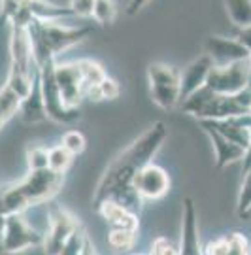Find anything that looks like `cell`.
Instances as JSON below:
<instances>
[{
    "label": "cell",
    "mask_w": 251,
    "mask_h": 255,
    "mask_svg": "<svg viewBox=\"0 0 251 255\" xmlns=\"http://www.w3.org/2000/svg\"><path fill=\"white\" fill-rule=\"evenodd\" d=\"M166 125L162 121H155L143 130L134 142L117 155L108 164L93 197V208L97 210L106 201H116L126 208L138 212L142 206V199L134 189V178L138 172L151 163V159L162 147L166 140Z\"/></svg>",
    "instance_id": "cell-1"
},
{
    "label": "cell",
    "mask_w": 251,
    "mask_h": 255,
    "mask_svg": "<svg viewBox=\"0 0 251 255\" xmlns=\"http://www.w3.org/2000/svg\"><path fill=\"white\" fill-rule=\"evenodd\" d=\"M64 176L49 168L28 172L21 182L0 189V214L4 218L13 214H23L34 204L51 201L63 187Z\"/></svg>",
    "instance_id": "cell-2"
},
{
    "label": "cell",
    "mask_w": 251,
    "mask_h": 255,
    "mask_svg": "<svg viewBox=\"0 0 251 255\" xmlns=\"http://www.w3.org/2000/svg\"><path fill=\"white\" fill-rule=\"evenodd\" d=\"M27 32L36 64L42 66L45 63H55L63 51L89 38L93 27H63L51 19L32 17L27 23Z\"/></svg>",
    "instance_id": "cell-3"
},
{
    "label": "cell",
    "mask_w": 251,
    "mask_h": 255,
    "mask_svg": "<svg viewBox=\"0 0 251 255\" xmlns=\"http://www.w3.org/2000/svg\"><path fill=\"white\" fill-rule=\"evenodd\" d=\"M38 74L32 46L28 40L27 25L21 21L9 23V74L6 85H9L21 99H25Z\"/></svg>",
    "instance_id": "cell-4"
},
{
    "label": "cell",
    "mask_w": 251,
    "mask_h": 255,
    "mask_svg": "<svg viewBox=\"0 0 251 255\" xmlns=\"http://www.w3.org/2000/svg\"><path fill=\"white\" fill-rule=\"evenodd\" d=\"M55 63H45L40 68V85H42V95H44L45 114L47 119L57 121V123H74L76 119H80L81 110L80 108H68L64 104L59 85H57V78H55Z\"/></svg>",
    "instance_id": "cell-5"
},
{
    "label": "cell",
    "mask_w": 251,
    "mask_h": 255,
    "mask_svg": "<svg viewBox=\"0 0 251 255\" xmlns=\"http://www.w3.org/2000/svg\"><path fill=\"white\" fill-rule=\"evenodd\" d=\"M0 244L6 252L25 254V252H32L36 248L44 246V235L38 233L32 225H28L23 214H13V216H8L4 221Z\"/></svg>",
    "instance_id": "cell-6"
},
{
    "label": "cell",
    "mask_w": 251,
    "mask_h": 255,
    "mask_svg": "<svg viewBox=\"0 0 251 255\" xmlns=\"http://www.w3.org/2000/svg\"><path fill=\"white\" fill-rule=\"evenodd\" d=\"M80 219L72 212L64 210L59 204H51L49 210V227L44 235V255H59L64 244L72 238V235L81 227Z\"/></svg>",
    "instance_id": "cell-7"
},
{
    "label": "cell",
    "mask_w": 251,
    "mask_h": 255,
    "mask_svg": "<svg viewBox=\"0 0 251 255\" xmlns=\"http://www.w3.org/2000/svg\"><path fill=\"white\" fill-rule=\"evenodd\" d=\"M251 83L250 61L233 63L227 66H214L206 85L215 95H238Z\"/></svg>",
    "instance_id": "cell-8"
},
{
    "label": "cell",
    "mask_w": 251,
    "mask_h": 255,
    "mask_svg": "<svg viewBox=\"0 0 251 255\" xmlns=\"http://www.w3.org/2000/svg\"><path fill=\"white\" fill-rule=\"evenodd\" d=\"M204 53L212 57L215 66H227L233 63L250 61L251 53L238 38H227L212 34L204 40Z\"/></svg>",
    "instance_id": "cell-9"
},
{
    "label": "cell",
    "mask_w": 251,
    "mask_h": 255,
    "mask_svg": "<svg viewBox=\"0 0 251 255\" xmlns=\"http://www.w3.org/2000/svg\"><path fill=\"white\" fill-rule=\"evenodd\" d=\"M134 189L142 201H159L170 191V176L162 166L149 163L134 178Z\"/></svg>",
    "instance_id": "cell-10"
},
{
    "label": "cell",
    "mask_w": 251,
    "mask_h": 255,
    "mask_svg": "<svg viewBox=\"0 0 251 255\" xmlns=\"http://www.w3.org/2000/svg\"><path fill=\"white\" fill-rule=\"evenodd\" d=\"M55 78L68 108H80L81 101L85 99V83L81 80L80 68L76 63H57L55 64Z\"/></svg>",
    "instance_id": "cell-11"
},
{
    "label": "cell",
    "mask_w": 251,
    "mask_h": 255,
    "mask_svg": "<svg viewBox=\"0 0 251 255\" xmlns=\"http://www.w3.org/2000/svg\"><path fill=\"white\" fill-rule=\"evenodd\" d=\"M179 255H206L198 235L197 206L191 197L183 199L181 210V231H179Z\"/></svg>",
    "instance_id": "cell-12"
},
{
    "label": "cell",
    "mask_w": 251,
    "mask_h": 255,
    "mask_svg": "<svg viewBox=\"0 0 251 255\" xmlns=\"http://www.w3.org/2000/svg\"><path fill=\"white\" fill-rule=\"evenodd\" d=\"M215 63L212 61V57H208L206 53H202L197 57L191 64H187L181 70V82H179V91H181V102L187 99L189 95H193L198 91L200 87H204L208 82V76L212 72V68ZM179 102V104H181Z\"/></svg>",
    "instance_id": "cell-13"
},
{
    "label": "cell",
    "mask_w": 251,
    "mask_h": 255,
    "mask_svg": "<svg viewBox=\"0 0 251 255\" xmlns=\"http://www.w3.org/2000/svg\"><path fill=\"white\" fill-rule=\"evenodd\" d=\"M198 123H200L202 130L208 134L212 146H214L215 168L221 170L227 164L236 163V161H244V157H246V147L238 146V144H234L231 140H227L223 134H219L215 128H212L210 125H206V123H202V121H198Z\"/></svg>",
    "instance_id": "cell-14"
},
{
    "label": "cell",
    "mask_w": 251,
    "mask_h": 255,
    "mask_svg": "<svg viewBox=\"0 0 251 255\" xmlns=\"http://www.w3.org/2000/svg\"><path fill=\"white\" fill-rule=\"evenodd\" d=\"M95 212H99V216L110 225V229H125V231H132V233H138V229H140L138 212L126 208L116 201L102 202Z\"/></svg>",
    "instance_id": "cell-15"
},
{
    "label": "cell",
    "mask_w": 251,
    "mask_h": 255,
    "mask_svg": "<svg viewBox=\"0 0 251 255\" xmlns=\"http://www.w3.org/2000/svg\"><path fill=\"white\" fill-rule=\"evenodd\" d=\"M17 114L21 116V119L25 123H42V121L47 119L44 95H42V85H40V68H38V74H36L30 93L21 101Z\"/></svg>",
    "instance_id": "cell-16"
},
{
    "label": "cell",
    "mask_w": 251,
    "mask_h": 255,
    "mask_svg": "<svg viewBox=\"0 0 251 255\" xmlns=\"http://www.w3.org/2000/svg\"><path fill=\"white\" fill-rule=\"evenodd\" d=\"M206 255H251L250 242L240 233H229L221 238L212 240L204 248Z\"/></svg>",
    "instance_id": "cell-17"
},
{
    "label": "cell",
    "mask_w": 251,
    "mask_h": 255,
    "mask_svg": "<svg viewBox=\"0 0 251 255\" xmlns=\"http://www.w3.org/2000/svg\"><path fill=\"white\" fill-rule=\"evenodd\" d=\"M202 123L210 125L212 128H215L219 134H223L227 140H231L234 144L242 146L248 149L251 142V130L250 128H244L240 125H236L233 119H204Z\"/></svg>",
    "instance_id": "cell-18"
},
{
    "label": "cell",
    "mask_w": 251,
    "mask_h": 255,
    "mask_svg": "<svg viewBox=\"0 0 251 255\" xmlns=\"http://www.w3.org/2000/svg\"><path fill=\"white\" fill-rule=\"evenodd\" d=\"M149 95H151V101L162 110L176 108V106H179V102H181L179 85H159V83H149Z\"/></svg>",
    "instance_id": "cell-19"
},
{
    "label": "cell",
    "mask_w": 251,
    "mask_h": 255,
    "mask_svg": "<svg viewBox=\"0 0 251 255\" xmlns=\"http://www.w3.org/2000/svg\"><path fill=\"white\" fill-rule=\"evenodd\" d=\"M147 82L159 85H179L181 70L164 63H151L147 66Z\"/></svg>",
    "instance_id": "cell-20"
},
{
    "label": "cell",
    "mask_w": 251,
    "mask_h": 255,
    "mask_svg": "<svg viewBox=\"0 0 251 255\" xmlns=\"http://www.w3.org/2000/svg\"><path fill=\"white\" fill-rule=\"evenodd\" d=\"M229 19L238 28L251 27V0H223Z\"/></svg>",
    "instance_id": "cell-21"
},
{
    "label": "cell",
    "mask_w": 251,
    "mask_h": 255,
    "mask_svg": "<svg viewBox=\"0 0 251 255\" xmlns=\"http://www.w3.org/2000/svg\"><path fill=\"white\" fill-rule=\"evenodd\" d=\"M215 97V93L208 87V85H204V87H200L198 91H195L193 95H189L185 101L179 104V110L183 112V114H187V116H193V118L197 119V116L204 110V106H206L208 102L212 101Z\"/></svg>",
    "instance_id": "cell-22"
},
{
    "label": "cell",
    "mask_w": 251,
    "mask_h": 255,
    "mask_svg": "<svg viewBox=\"0 0 251 255\" xmlns=\"http://www.w3.org/2000/svg\"><path fill=\"white\" fill-rule=\"evenodd\" d=\"M78 68H80L81 80L85 83V91L93 87V85H100L104 82V78H108L106 70L102 68V64L93 61V59H81V61H76Z\"/></svg>",
    "instance_id": "cell-23"
},
{
    "label": "cell",
    "mask_w": 251,
    "mask_h": 255,
    "mask_svg": "<svg viewBox=\"0 0 251 255\" xmlns=\"http://www.w3.org/2000/svg\"><path fill=\"white\" fill-rule=\"evenodd\" d=\"M21 101H23V99H21L9 85H4V87L0 89V127L17 114L19 106H21Z\"/></svg>",
    "instance_id": "cell-24"
},
{
    "label": "cell",
    "mask_w": 251,
    "mask_h": 255,
    "mask_svg": "<svg viewBox=\"0 0 251 255\" xmlns=\"http://www.w3.org/2000/svg\"><path fill=\"white\" fill-rule=\"evenodd\" d=\"M136 244V233L125 231V229H110L108 233V246L117 254H126L130 252Z\"/></svg>",
    "instance_id": "cell-25"
},
{
    "label": "cell",
    "mask_w": 251,
    "mask_h": 255,
    "mask_svg": "<svg viewBox=\"0 0 251 255\" xmlns=\"http://www.w3.org/2000/svg\"><path fill=\"white\" fill-rule=\"evenodd\" d=\"M74 163V155L63 146V144H59V146H53L49 147V170H53L57 174H66V170L72 166Z\"/></svg>",
    "instance_id": "cell-26"
},
{
    "label": "cell",
    "mask_w": 251,
    "mask_h": 255,
    "mask_svg": "<svg viewBox=\"0 0 251 255\" xmlns=\"http://www.w3.org/2000/svg\"><path fill=\"white\" fill-rule=\"evenodd\" d=\"M116 2L114 0H97L95 9H93V19L99 23L100 27H110L116 21Z\"/></svg>",
    "instance_id": "cell-27"
},
{
    "label": "cell",
    "mask_w": 251,
    "mask_h": 255,
    "mask_svg": "<svg viewBox=\"0 0 251 255\" xmlns=\"http://www.w3.org/2000/svg\"><path fill=\"white\" fill-rule=\"evenodd\" d=\"M27 164H28V172H36V170H45V168H49V147L28 146Z\"/></svg>",
    "instance_id": "cell-28"
},
{
    "label": "cell",
    "mask_w": 251,
    "mask_h": 255,
    "mask_svg": "<svg viewBox=\"0 0 251 255\" xmlns=\"http://www.w3.org/2000/svg\"><path fill=\"white\" fill-rule=\"evenodd\" d=\"M251 210V170L242 174V185L238 193V201H236V212L238 216L244 218Z\"/></svg>",
    "instance_id": "cell-29"
},
{
    "label": "cell",
    "mask_w": 251,
    "mask_h": 255,
    "mask_svg": "<svg viewBox=\"0 0 251 255\" xmlns=\"http://www.w3.org/2000/svg\"><path fill=\"white\" fill-rule=\"evenodd\" d=\"M61 144L76 157V155H81L85 151L87 140H85L83 132H80V130H66L63 134V138H61Z\"/></svg>",
    "instance_id": "cell-30"
},
{
    "label": "cell",
    "mask_w": 251,
    "mask_h": 255,
    "mask_svg": "<svg viewBox=\"0 0 251 255\" xmlns=\"http://www.w3.org/2000/svg\"><path fill=\"white\" fill-rule=\"evenodd\" d=\"M87 238H89V235H87L85 227L81 225V227L72 235L70 240L64 244V248L61 250V254L59 255H83V250H85V242H87Z\"/></svg>",
    "instance_id": "cell-31"
},
{
    "label": "cell",
    "mask_w": 251,
    "mask_h": 255,
    "mask_svg": "<svg viewBox=\"0 0 251 255\" xmlns=\"http://www.w3.org/2000/svg\"><path fill=\"white\" fill-rule=\"evenodd\" d=\"M147 255H179V248L174 242H170L168 238L159 237L153 240L151 250Z\"/></svg>",
    "instance_id": "cell-32"
},
{
    "label": "cell",
    "mask_w": 251,
    "mask_h": 255,
    "mask_svg": "<svg viewBox=\"0 0 251 255\" xmlns=\"http://www.w3.org/2000/svg\"><path fill=\"white\" fill-rule=\"evenodd\" d=\"M97 0H70L68 8L72 15H80V17H93V9H95Z\"/></svg>",
    "instance_id": "cell-33"
},
{
    "label": "cell",
    "mask_w": 251,
    "mask_h": 255,
    "mask_svg": "<svg viewBox=\"0 0 251 255\" xmlns=\"http://www.w3.org/2000/svg\"><path fill=\"white\" fill-rule=\"evenodd\" d=\"M99 87H100V93H102V99H104V101H114V99L119 97V93H121L119 83H117L116 80H112L110 76L104 78V82L100 83Z\"/></svg>",
    "instance_id": "cell-34"
},
{
    "label": "cell",
    "mask_w": 251,
    "mask_h": 255,
    "mask_svg": "<svg viewBox=\"0 0 251 255\" xmlns=\"http://www.w3.org/2000/svg\"><path fill=\"white\" fill-rule=\"evenodd\" d=\"M147 2H149V0H130V2L126 4V15H136L140 9L147 6Z\"/></svg>",
    "instance_id": "cell-35"
},
{
    "label": "cell",
    "mask_w": 251,
    "mask_h": 255,
    "mask_svg": "<svg viewBox=\"0 0 251 255\" xmlns=\"http://www.w3.org/2000/svg\"><path fill=\"white\" fill-rule=\"evenodd\" d=\"M238 40L242 42L244 46L248 47V51L251 53V27H248V28H240L238 30Z\"/></svg>",
    "instance_id": "cell-36"
},
{
    "label": "cell",
    "mask_w": 251,
    "mask_h": 255,
    "mask_svg": "<svg viewBox=\"0 0 251 255\" xmlns=\"http://www.w3.org/2000/svg\"><path fill=\"white\" fill-rule=\"evenodd\" d=\"M242 174L244 172H248V170H251V142H250V146H248V149H246V157H244V161H242Z\"/></svg>",
    "instance_id": "cell-37"
},
{
    "label": "cell",
    "mask_w": 251,
    "mask_h": 255,
    "mask_svg": "<svg viewBox=\"0 0 251 255\" xmlns=\"http://www.w3.org/2000/svg\"><path fill=\"white\" fill-rule=\"evenodd\" d=\"M83 255H97V250H95V246H93L91 238H87V242H85V250H83Z\"/></svg>",
    "instance_id": "cell-38"
},
{
    "label": "cell",
    "mask_w": 251,
    "mask_h": 255,
    "mask_svg": "<svg viewBox=\"0 0 251 255\" xmlns=\"http://www.w3.org/2000/svg\"><path fill=\"white\" fill-rule=\"evenodd\" d=\"M0 255H36L34 250L32 252H25V254H11V252H6L4 248H2V244H0Z\"/></svg>",
    "instance_id": "cell-39"
},
{
    "label": "cell",
    "mask_w": 251,
    "mask_h": 255,
    "mask_svg": "<svg viewBox=\"0 0 251 255\" xmlns=\"http://www.w3.org/2000/svg\"><path fill=\"white\" fill-rule=\"evenodd\" d=\"M244 219H251V210L248 212V214H246V216H244Z\"/></svg>",
    "instance_id": "cell-40"
},
{
    "label": "cell",
    "mask_w": 251,
    "mask_h": 255,
    "mask_svg": "<svg viewBox=\"0 0 251 255\" xmlns=\"http://www.w3.org/2000/svg\"><path fill=\"white\" fill-rule=\"evenodd\" d=\"M132 255H147V254H132Z\"/></svg>",
    "instance_id": "cell-41"
},
{
    "label": "cell",
    "mask_w": 251,
    "mask_h": 255,
    "mask_svg": "<svg viewBox=\"0 0 251 255\" xmlns=\"http://www.w3.org/2000/svg\"><path fill=\"white\" fill-rule=\"evenodd\" d=\"M250 66H251V57H250Z\"/></svg>",
    "instance_id": "cell-42"
}]
</instances>
